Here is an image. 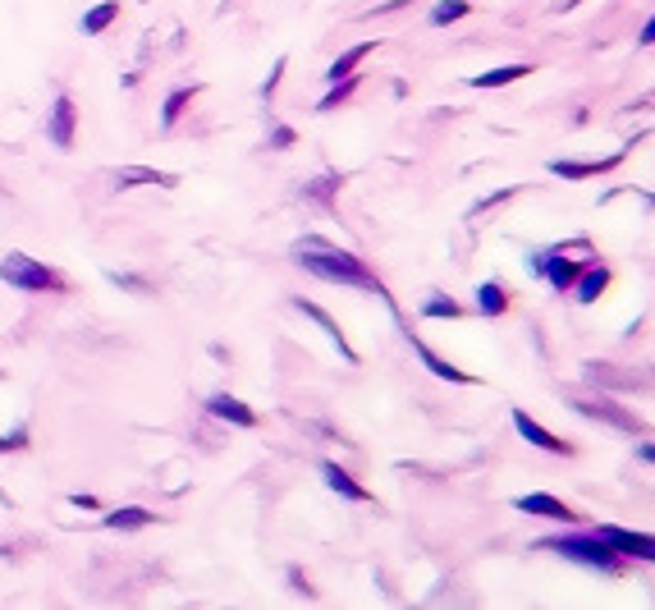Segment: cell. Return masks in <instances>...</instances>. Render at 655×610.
I'll return each instance as SVG.
<instances>
[{"label": "cell", "mask_w": 655, "mask_h": 610, "mask_svg": "<svg viewBox=\"0 0 655 610\" xmlns=\"http://www.w3.org/2000/svg\"><path fill=\"white\" fill-rule=\"evenodd\" d=\"M294 262H299L303 271H312L317 281L348 285V290H367V294L385 299V303H390V312L399 317L394 299L385 294V281H381L376 271H372L367 262H362L357 253H344V248H335V243H326V239H303V243H294Z\"/></svg>", "instance_id": "1"}, {"label": "cell", "mask_w": 655, "mask_h": 610, "mask_svg": "<svg viewBox=\"0 0 655 610\" xmlns=\"http://www.w3.org/2000/svg\"><path fill=\"white\" fill-rule=\"evenodd\" d=\"M541 551H555V556H564V560H573V565H582V569H596V574H623L628 565H623V551L619 547H610V541L592 528V532H564V537H550V541H536Z\"/></svg>", "instance_id": "2"}, {"label": "cell", "mask_w": 655, "mask_h": 610, "mask_svg": "<svg viewBox=\"0 0 655 610\" xmlns=\"http://www.w3.org/2000/svg\"><path fill=\"white\" fill-rule=\"evenodd\" d=\"M0 281L19 294H64V276L51 266H42L28 253H5L0 257Z\"/></svg>", "instance_id": "3"}, {"label": "cell", "mask_w": 655, "mask_h": 610, "mask_svg": "<svg viewBox=\"0 0 655 610\" xmlns=\"http://www.w3.org/2000/svg\"><path fill=\"white\" fill-rule=\"evenodd\" d=\"M74 133H79V106H74V97H69V92H60L55 106H51V115H46V138H51V148L69 152V148H74Z\"/></svg>", "instance_id": "4"}, {"label": "cell", "mask_w": 655, "mask_h": 610, "mask_svg": "<svg viewBox=\"0 0 655 610\" xmlns=\"http://www.w3.org/2000/svg\"><path fill=\"white\" fill-rule=\"evenodd\" d=\"M596 532L610 541V547H619L623 556L655 565V537H650V532H632V528H614V523H605V528H596Z\"/></svg>", "instance_id": "5"}, {"label": "cell", "mask_w": 655, "mask_h": 610, "mask_svg": "<svg viewBox=\"0 0 655 610\" xmlns=\"http://www.w3.org/2000/svg\"><path fill=\"white\" fill-rule=\"evenodd\" d=\"M573 409L587 414V418H601V423H610V427H619V432H641V423H637L628 409H619L614 399H605V395H596V399H573Z\"/></svg>", "instance_id": "6"}, {"label": "cell", "mask_w": 655, "mask_h": 610, "mask_svg": "<svg viewBox=\"0 0 655 610\" xmlns=\"http://www.w3.org/2000/svg\"><path fill=\"white\" fill-rule=\"evenodd\" d=\"M514 510H518V514H536V519H555V523H573V519H577V510H573V505H564V500H559V496H550V491L514 496Z\"/></svg>", "instance_id": "7"}, {"label": "cell", "mask_w": 655, "mask_h": 610, "mask_svg": "<svg viewBox=\"0 0 655 610\" xmlns=\"http://www.w3.org/2000/svg\"><path fill=\"white\" fill-rule=\"evenodd\" d=\"M514 427H518V436L523 441H532L536 450H546V454H573V445L568 441H559L550 427H541L532 414H523V409H514Z\"/></svg>", "instance_id": "8"}, {"label": "cell", "mask_w": 655, "mask_h": 610, "mask_svg": "<svg viewBox=\"0 0 655 610\" xmlns=\"http://www.w3.org/2000/svg\"><path fill=\"white\" fill-rule=\"evenodd\" d=\"M536 271H541V276L550 281V290H559V294H568L573 290V281H577V262L573 257H564V253H541L536 257Z\"/></svg>", "instance_id": "9"}, {"label": "cell", "mask_w": 655, "mask_h": 610, "mask_svg": "<svg viewBox=\"0 0 655 610\" xmlns=\"http://www.w3.org/2000/svg\"><path fill=\"white\" fill-rule=\"evenodd\" d=\"M610 285H614L610 266H582L577 281H573V294H577V303H596V299H605Z\"/></svg>", "instance_id": "10"}, {"label": "cell", "mask_w": 655, "mask_h": 610, "mask_svg": "<svg viewBox=\"0 0 655 610\" xmlns=\"http://www.w3.org/2000/svg\"><path fill=\"white\" fill-rule=\"evenodd\" d=\"M321 478H326V487L335 491V496H344V500H353V505H367L372 500V491L362 487V482H353V472L348 468H339V463H321Z\"/></svg>", "instance_id": "11"}, {"label": "cell", "mask_w": 655, "mask_h": 610, "mask_svg": "<svg viewBox=\"0 0 655 610\" xmlns=\"http://www.w3.org/2000/svg\"><path fill=\"white\" fill-rule=\"evenodd\" d=\"M206 414L221 418V423H230V427H257V414L248 409L243 399H234V395H211V399H206Z\"/></svg>", "instance_id": "12"}, {"label": "cell", "mask_w": 655, "mask_h": 610, "mask_svg": "<svg viewBox=\"0 0 655 610\" xmlns=\"http://www.w3.org/2000/svg\"><path fill=\"white\" fill-rule=\"evenodd\" d=\"M142 184L175 188L179 175H170V170H152V166H119V170H115V188H119V193H124V188H142Z\"/></svg>", "instance_id": "13"}, {"label": "cell", "mask_w": 655, "mask_h": 610, "mask_svg": "<svg viewBox=\"0 0 655 610\" xmlns=\"http://www.w3.org/2000/svg\"><path fill=\"white\" fill-rule=\"evenodd\" d=\"M619 161H623V152L610 157V161H550V175H559V179H592V175L614 170Z\"/></svg>", "instance_id": "14"}, {"label": "cell", "mask_w": 655, "mask_h": 610, "mask_svg": "<svg viewBox=\"0 0 655 610\" xmlns=\"http://www.w3.org/2000/svg\"><path fill=\"white\" fill-rule=\"evenodd\" d=\"M294 308H299V312H303V317H312V321H317V326H321V330H326V335H330V340H335V345H339V354H344V363H357V354H353V349H348V340H344V330H339V326H335V317H330V312H321V308H317V303H303V299H294Z\"/></svg>", "instance_id": "15"}, {"label": "cell", "mask_w": 655, "mask_h": 610, "mask_svg": "<svg viewBox=\"0 0 655 610\" xmlns=\"http://www.w3.org/2000/svg\"><path fill=\"white\" fill-rule=\"evenodd\" d=\"M527 74H536L532 64H499V70L472 74V79H468V88H508V83H518V79H527Z\"/></svg>", "instance_id": "16"}, {"label": "cell", "mask_w": 655, "mask_h": 610, "mask_svg": "<svg viewBox=\"0 0 655 610\" xmlns=\"http://www.w3.org/2000/svg\"><path fill=\"white\" fill-rule=\"evenodd\" d=\"M101 523H106L110 532H133V528H152L157 514H152V510H142V505H124V510H110Z\"/></svg>", "instance_id": "17"}, {"label": "cell", "mask_w": 655, "mask_h": 610, "mask_svg": "<svg viewBox=\"0 0 655 610\" xmlns=\"http://www.w3.org/2000/svg\"><path fill=\"white\" fill-rule=\"evenodd\" d=\"M408 340H413V335H408ZM413 349H417V358H422V363H426L435 376H441V381H459V386H472V376H468L463 367H454V363H450V358H441V354H431L422 340H413Z\"/></svg>", "instance_id": "18"}, {"label": "cell", "mask_w": 655, "mask_h": 610, "mask_svg": "<svg viewBox=\"0 0 655 610\" xmlns=\"http://www.w3.org/2000/svg\"><path fill=\"white\" fill-rule=\"evenodd\" d=\"M477 308H481V317H504L508 308H514V299H508V290L499 281H486L477 290Z\"/></svg>", "instance_id": "19"}, {"label": "cell", "mask_w": 655, "mask_h": 610, "mask_svg": "<svg viewBox=\"0 0 655 610\" xmlns=\"http://www.w3.org/2000/svg\"><path fill=\"white\" fill-rule=\"evenodd\" d=\"M115 19H119V0H101V5H92V10L83 14L79 28H83V37H101Z\"/></svg>", "instance_id": "20"}, {"label": "cell", "mask_w": 655, "mask_h": 610, "mask_svg": "<svg viewBox=\"0 0 655 610\" xmlns=\"http://www.w3.org/2000/svg\"><path fill=\"white\" fill-rule=\"evenodd\" d=\"M372 51H376V42H362V46H353V51H344L339 60H330V70H326V79H330V83H339V79H348V74H353V70H357V64H362V60H367Z\"/></svg>", "instance_id": "21"}, {"label": "cell", "mask_w": 655, "mask_h": 610, "mask_svg": "<svg viewBox=\"0 0 655 610\" xmlns=\"http://www.w3.org/2000/svg\"><path fill=\"white\" fill-rule=\"evenodd\" d=\"M197 97V88H170L166 92V101H161V129H175L179 124V115L188 110V101Z\"/></svg>", "instance_id": "22"}, {"label": "cell", "mask_w": 655, "mask_h": 610, "mask_svg": "<svg viewBox=\"0 0 655 610\" xmlns=\"http://www.w3.org/2000/svg\"><path fill=\"white\" fill-rule=\"evenodd\" d=\"M422 317H431V321H459V317H463V303H454V299H445V294H431V299L422 303Z\"/></svg>", "instance_id": "23"}, {"label": "cell", "mask_w": 655, "mask_h": 610, "mask_svg": "<svg viewBox=\"0 0 655 610\" xmlns=\"http://www.w3.org/2000/svg\"><path fill=\"white\" fill-rule=\"evenodd\" d=\"M339 175H321V179H312V184H303V197L308 202H321V207H330V202H335V193H339Z\"/></svg>", "instance_id": "24"}, {"label": "cell", "mask_w": 655, "mask_h": 610, "mask_svg": "<svg viewBox=\"0 0 655 610\" xmlns=\"http://www.w3.org/2000/svg\"><path fill=\"white\" fill-rule=\"evenodd\" d=\"M468 10H472L468 0H445V5H435V10H431V24H435V28L459 24V19H468Z\"/></svg>", "instance_id": "25"}, {"label": "cell", "mask_w": 655, "mask_h": 610, "mask_svg": "<svg viewBox=\"0 0 655 610\" xmlns=\"http://www.w3.org/2000/svg\"><path fill=\"white\" fill-rule=\"evenodd\" d=\"M353 88H357V74H348V79H339V83H335V88H330V92L321 97V106H317V110H321V115H330V110H335L339 101H348V92H353Z\"/></svg>", "instance_id": "26"}, {"label": "cell", "mask_w": 655, "mask_h": 610, "mask_svg": "<svg viewBox=\"0 0 655 610\" xmlns=\"http://www.w3.org/2000/svg\"><path fill=\"white\" fill-rule=\"evenodd\" d=\"M110 285H119V290H133V294H157L147 276H128V271H110Z\"/></svg>", "instance_id": "27"}, {"label": "cell", "mask_w": 655, "mask_h": 610, "mask_svg": "<svg viewBox=\"0 0 655 610\" xmlns=\"http://www.w3.org/2000/svg\"><path fill=\"white\" fill-rule=\"evenodd\" d=\"M266 148H271V152H284V148H294V129H289V124L271 129V138H266Z\"/></svg>", "instance_id": "28"}, {"label": "cell", "mask_w": 655, "mask_h": 610, "mask_svg": "<svg viewBox=\"0 0 655 610\" xmlns=\"http://www.w3.org/2000/svg\"><path fill=\"white\" fill-rule=\"evenodd\" d=\"M14 450H28V432L24 427L14 436H0V454H14Z\"/></svg>", "instance_id": "29"}, {"label": "cell", "mask_w": 655, "mask_h": 610, "mask_svg": "<svg viewBox=\"0 0 655 610\" xmlns=\"http://www.w3.org/2000/svg\"><path fill=\"white\" fill-rule=\"evenodd\" d=\"M284 64H289V60H275V74H271V79L261 83V97H266V101L275 97V83H280V74H284Z\"/></svg>", "instance_id": "30"}, {"label": "cell", "mask_w": 655, "mask_h": 610, "mask_svg": "<svg viewBox=\"0 0 655 610\" xmlns=\"http://www.w3.org/2000/svg\"><path fill=\"white\" fill-rule=\"evenodd\" d=\"M69 505H79V510H101V500L88 496V491H74V496H69Z\"/></svg>", "instance_id": "31"}, {"label": "cell", "mask_w": 655, "mask_h": 610, "mask_svg": "<svg viewBox=\"0 0 655 610\" xmlns=\"http://www.w3.org/2000/svg\"><path fill=\"white\" fill-rule=\"evenodd\" d=\"M637 42H641V46H655V14H650V19L641 24V33H637Z\"/></svg>", "instance_id": "32"}, {"label": "cell", "mask_w": 655, "mask_h": 610, "mask_svg": "<svg viewBox=\"0 0 655 610\" xmlns=\"http://www.w3.org/2000/svg\"><path fill=\"white\" fill-rule=\"evenodd\" d=\"M637 454H641V459H646V463H655V441H646V445H641V450H637Z\"/></svg>", "instance_id": "33"}, {"label": "cell", "mask_w": 655, "mask_h": 610, "mask_svg": "<svg viewBox=\"0 0 655 610\" xmlns=\"http://www.w3.org/2000/svg\"><path fill=\"white\" fill-rule=\"evenodd\" d=\"M568 5H577V0H568Z\"/></svg>", "instance_id": "34"}]
</instances>
